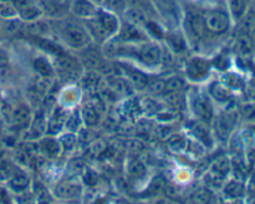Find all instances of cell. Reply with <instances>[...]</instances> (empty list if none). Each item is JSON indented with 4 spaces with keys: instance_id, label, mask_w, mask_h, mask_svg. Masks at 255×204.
Segmentation results:
<instances>
[{
    "instance_id": "6da1fadb",
    "label": "cell",
    "mask_w": 255,
    "mask_h": 204,
    "mask_svg": "<svg viewBox=\"0 0 255 204\" xmlns=\"http://www.w3.org/2000/svg\"><path fill=\"white\" fill-rule=\"evenodd\" d=\"M61 36L67 45L74 49H82L86 47L90 42V35L86 30L75 22L69 21L61 29Z\"/></svg>"
},
{
    "instance_id": "7a4b0ae2",
    "label": "cell",
    "mask_w": 255,
    "mask_h": 204,
    "mask_svg": "<svg viewBox=\"0 0 255 204\" xmlns=\"http://www.w3.org/2000/svg\"><path fill=\"white\" fill-rule=\"evenodd\" d=\"M55 65H56L57 71L60 72V75L64 79L67 80V77H69V79L75 80L77 75H79V62L74 57L70 56V55H65L62 52L57 54Z\"/></svg>"
},
{
    "instance_id": "3957f363",
    "label": "cell",
    "mask_w": 255,
    "mask_h": 204,
    "mask_svg": "<svg viewBox=\"0 0 255 204\" xmlns=\"http://www.w3.org/2000/svg\"><path fill=\"white\" fill-rule=\"evenodd\" d=\"M184 26H186V31L188 32L189 37L196 40L201 39L207 29L204 17L196 11L187 12L186 20H184Z\"/></svg>"
},
{
    "instance_id": "277c9868",
    "label": "cell",
    "mask_w": 255,
    "mask_h": 204,
    "mask_svg": "<svg viewBox=\"0 0 255 204\" xmlns=\"http://www.w3.org/2000/svg\"><path fill=\"white\" fill-rule=\"evenodd\" d=\"M203 17H204V22H206V27L208 30H211L212 32L221 34V32H224L227 29H228L229 19L224 12L211 11Z\"/></svg>"
},
{
    "instance_id": "5b68a950",
    "label": "cell",
    "mask_w": 255,
    "mask_h": 204,
    "mask_svg": "<svg viewBox=\"0 0 255 204\" xmlns=\"http://www.w3.org/2000/svg\"><path fill=\"white\" fill-rule=\"evenodd\" d=\"M82 187L76 179H67L56 187V196L60 198H76L81 194Z\"/></svg>"
},
{
    "instance_id": "8992f818",
    "label": "cell",
    "mask_w": 255,
    "mask_h": 204,
    "mask_svg": "<svg viewBox=\"0 0 255 204\" xmlns=\"http://www.w3.org/2000/svg\"><path fill=\"white\" fill-rule=\"evenodd\" d=\"M71 10L76 16L85 19H91L97 12V9L90 0H72Z\"/></svg>"
},
{
    "instance_id": "52a82bcc",
    "label": "cell",
    "mask_w": 255,
    "mask_h": 204,
    "mask_svg": "<svg viewBox=\"0 0 255 204\" xmlns=\"http://www.w3.org/2000/svg\"><path fill=\"white\" fill-rule=\"evenodd\" d=\"M39 7L50 16H59L67 9V4L65 0H40Z\"/></svg>"
},
{
    "instance_id": "ba28073f",
    "label": "cell",
    "mask_w": 255,
    "mask_h": 204,
    "mask_svg": "<svg viewBox=\"0 0 255 204\" xmlns=\"http://www.w3.org/2000/svg\"><path fill=\"white\" fill-rule=\"evenodd\" d=\"M95 17H96L97 21L100 22V25L104 27V30L109 35H112L119 29V20L111 12L104 11V10H97Z\"/></svg>"
},
{
    "instance_id": "9c48e42d",
    "label": "cell",
    "mask_w": 255,
    "mask_h": 204,
    "mask_svg": "<svg viewBox=\"0 0 255 204\" xmlns=\"http://www.w3.org/2000/svg\"><path fill=\"white\" fill-rule=\"evenodd\" d=\"M138 56L144 64L156 65L159 61V59H161V50L154 44L144 45V46L139 49Z\"/></svg>"
},
{
    "instance_id": "30bf717a",
    "label": "cell",
    "mask_w": 255,
    "mask_h": 204,
    "mask_svg": "<svg viewBox=\"0 0 255 204\" xmlns=\"http://www.w3.org/2000/svg\"><path fill=\"white\" fill-rule=\"evenodd\" d=\"M237 122V117L234 114H223L217 121V131L221 137H227L234 128Z\"/></svg>"
},
{
    "instance_id": "8fae6325",
    "label": "cell",
    "mask_w": 255,
    "mask_h": 204,
    "mask_svg": "<svg viewBox=\"0 0 255 204\" xmlns=\"http://www.w3.org/2000/svg\"><path fill=\"white\" fill-rule=\"evenodd\" d=\"M208 71V65L207 62H204L203 60L201 59H194L192 60L188 64V67H187V72L191 77H194V79H199V77H203L204 75Z\"/></svg>"
},
{
    "instance_id": "7c38bea8",
    "label": "cell",
    "mask_w": 255,
    "mask_h": 204,
    "mask_svg": "<svg viewBox=\"0 0 255 204\" xmlns=\"http://www.w3.org/2000/svg\"><path fill=\"white\" fill-rule=\"evenodd\" d=\"M82 62L86 67H90V69H94V67H97L100 64H101V56H100V52L95 49H86L82 52Z\"/></svg>"
},
{
    "instance_id": "4fadbf2b",
    "label": "cell",
    "mask_w": 255,
    "mask_h": 204,
    "mask_svg": "<svg viewBox=\"0 0 255 204\" xmlns=\"http://www.w3.org/2000/svg\"><path fill=\"white\" fill-rule=\"evenodd\" d=\"M194 108H196V113L198 114L201 118L208 121L212 117L211 103H209L208 100L204 99V97H198V99L196 100V106H194Z\"/></svg>"
},
{
    "instance_id": "5bb4252c",
    "label": "cell",
    "mask_w": 255,
    "mask_h": 204,
    "mask_svg": "<svg viewBox=\"0 0 255 204\" xmlns=\"http://www.w3.org/2000/svg\"><path fill=\"white\" fill-rule=\"evenodd\" d=\"M30 116H31V113H30V109L27 108L26 106H24V104H22V106L17 107V108L15 109L14 113H12V122H14L16 126L24 127L25 124L29 123Z\"/></svg>"
},
{
    "instance_id": "9a60e30c",
    "label": "cell",
    "mask_w": 255,
    "mask_h": 204,
    "mask_svg": "<svg viewBox=\"0 0 255 204\" xmlns=\"http://www.w3.org/2000/svg\"><path fill=\"white\" fill-rule=\"evenodd\" d=\"M126 17L133 25H143L147 22V17L144 12L137 6H132L126 11Z\"/></svg>"
},
{
    "instance_id": "2e32d148",
    "label": "cell",
    "mask_w": 255,
    "mask_h": 204,
    "mask_svg": "<svg viewBox=\"0 0 255 204\" xmlns=\"http://www.w3.org/2000/svg\"><path fill=\"white\" fill-rule=\"evenodd\" d=\"M29 186V178L25 174H15L10 178L9 187L15 192H22Z\"/></svg>"
},
{
    "instance_id": "e0dca14e",
    "label": "cell",
    "mask_w": 255,
    "mask_h": 204,
    "mask_svg": "<svg viewBox=\"0 0 255 204\" xmlns=\"http://www.w3.org/2000/svg\"><path fill=\"white\" fill-rule=\"evenodd\" d=\"M128 79H129V81H131V84L133 85L136 89L142 90L147 86V77L144 76L143 74H141V72L129 70Z\"/></svg>"
},
{
    "instance_id": "ac0fdd59",
    "label": "cell",
    "mask_w": 255,
    "mask_h": 204,
    "mask_svg": "<svg viewBox=\"0 0 255 204\" xmlns=\"http://www.w3.org/2000/svg\"><path fill=\"white\" fill-rule=\"evenodd\" d=\"M20 14V16L24 20H27V21H32V20L36 19L40 14H41V10H40L39 6H35L34 4H30L29 6L24 7V9L19 10L17 11Z\"/></svg>"
},
{
    "instance_id": "d6986e66",
    "label": "cell",
    "mask_w": 255,
    "mask_h": 204,
    "mask_svg": "<svg viewBox=\"0 0 255 204\" xmlns=\"http://www.w3.org/2000/svg\"><path fill=\"white\" fill-rule=\"evenodd\" d=\"M26 30L31 35H35V36H42L44 34H46L49 27H47V24H45V22L35 21V22H31L30 25H27Z\"/></svg>"
},
{
    "instance_id": "ffe728a7",
    "label": "cell",
    "mask_w": 255,
    "mask_h": 204,
    "mask_svg": "<svg viewBox=\"0 0 255 204\" xmlns=\"http://www.w3.org/2000/svg\"><path fill=\"white\" fill-rule=\"evenodd\" d=\"M35 70L44 77L50 76L52 74V67L45 59H37L35 61Z\"/></svg>"
},
{
    "instance_id": "44dd1931",
    "label": "cell",
    "mask_w": 255,
    "mask_h": 204,
    "mask_svg": "<svg viewBox=\"0 0 255 204\" xmlns=\"http://www.w3.org/2000/svg\"><path fill=\"white\" fill-rule=\"evenodd\" d=\"M121 36L126 40H137L139 39L142 35L139 34V31L137 30L136 25L132 24V25H126V26L124 27Z\"/></svg>"
},
{
    "instance_id": "7402d4cb",
    "label": "cell",
    "mask_w": 255,
    "mask_h": 204,
    "mask_svg": "<svg viewBox=\"0 0 255 204\" xmlns=\"http://www.w3.org/2000/svg\"><path fill=\"white\" fill-rule=\"evenodd\" d=\"M82 114H84L85 122H86L89 126H92V124H95L97 122V111L91 106V104L85 106Z\"/></svg>"
},
{
    "instance_id": "603a6c76",
    "label": "cell",
    "mask_w": 255,
    "mask_h": 204,
    "mask_svg": "<svg viewBox=\"0 0 255 204\" xmlns=\"http://www.w3.org/2000/svg\"><path fill=\"white\" fill-rule=\"evenodd\" d=\"M42 149H44L45 153H46L47 156H56V154L59 153L60 144L57 143L56 141H54V139H46V141L42 143Z\"/></svg>"
},
{
    "instance_id": "cb8c5ba5",
    "label": "cell",
    "mask_w": 255,
    "mask_h": 204,
    "mask_svg": "<svg viewBox=\"0 0 255 204\" xmlns=\"http://www.w3.org/2000/svg\"><path fill=\"white\" fill-rule=\"evenodd\" d=\"M238 49L242 54H249L253 50V42H252L251 37H248L247 35L239 37L238 40Z\"/></svg>"
},
{
    "instance_id": "d4e9b609",
    "label": "cell",
    "mask_w": 255,
    "mask_h": 204,
    "mask_svg": "<svg viewBox=\"0 0 255 204\" xmlns=\"http://www.w3.org/2000/svg\"><path fill=\"white\" fill-rule=\"evenodd\" d=\"M212 94L219 101H226L229 97L228 90L224 86H222V85H213V87H212Z\"/></svg>"
},
{
    "instance_id": "484cf974",
    "label": "cell",
    "mask_w": 255,
    "mask_h": 204,
    "mask_svg": "<svg viewBox=\"0 0 255 204\" xmlns=\"http://www.w3.org/2000/svg\"><path fill=\"white\" fill-rule=\"evenodd\" d=\"M226 192L229 194L231 197H241L243 194L244 188L241 183H237V182H232L227 186Z\"/></svg>"
},
{
    "instance_id": "4316f807",
    "label": "cell",
    "mask_w": 255,
    "mask_h": 204,
    "mask_svg": "<svg viewBox=\"0 0 255 204\" xmlns=\"http://www.w3.org/2000/svg\"><path fill=\"white\" fill-rule=\"evenodd\" d=\"M229 1H231L232 11L236 15V17H241L244 14V9H246L244 0H229Z\"/></svg>"
},
{
    "instance_id": "83f0119b",
    "label": "cell",
    "mask_w": 255,
    "mask_h": 204,
    "mask_svg": "<svg viewBox=\"0 0 255 204\" xmlns=\"http://www.w3.org/2000/svg\"><path fill=\"white\" fill-rule=\"evenodd\" d=\"M164 89L168 90L169 92H178L179 90L183 89V81L181 79H172L164 85Z\"/></svg>"
},
{
    "instance_id": "f1b7e54d",
    "label": "cell",
    "mask_w": 255,
    "mask_h": 204,
    "mask_svg": "<svg viewBox=\"0 0 255 204\" xmlns=\"http://www.w3.org/2000/svg\"><path fill=\"white\" fill-rule=\"evenodd\" d=\"M110 85H111L112 89L115 90V92H119V94H121V92H125L127 90V85L125 84V82L122 81L121 79L110 80Z\"/></svg>"
},
{
    "instance_id": "f546056e",
    "label": "cell",
    "mask_w": 255,
    "mask_h": 204,
    "mask_svg": "<svg viewBox=\"0 0 255 204\" xmlns=\"http://www.w3.org/2000/svg\"><path fill=\"white\" fill-rule=\"evenodd\" d=\"M167 101L173 107H179L182 104V97L177 92H172V95H168L167 97Z\"/></svg>"
},
{
    "instance_id": "4dcf8cb0",
    "label": "cell",
    "mask_w": 255,
    "mask_h": 204,
    "mask_svg": "<svg viewBox=\"0 0 255 204\" xmlns=\"http://www.w3.org/2000/svg\"><path fill=\"white\" fill-rule=\"evenodd\" d=\"M228 168H229V163L227 159H221V161L216 164V171H218L219 173H224V172L228 171Z\"/></svg>"
},
{
    "instance_id": "1f68e13d",
    "label": "cell",
    "mask_w": 255,
    "mask_h": 204,
    "mask_svg": "<svg viewBox=\"0 0 255 204\" xmlns=\"http://www.w3.org/2000/svg\"><path fill=\"white\" fill-rule=\"evenodd\" d=\"M254 12L253 11H251L249 12L248 15H247L246 16V19H244V27H246V29H251L252 27V25L254 24Z\"/></svg>"
},
{
    "instance_id": "d6a6232c",
    "label": "cell",
    "mask_w": 255,
    "mask_h": 204,
    "mask_svg": "<svg viewBox=\"0 0 255 204\" xmlns=\"http://www.w3.org/2000/svg\"><path fill=\"white\" fill-rule=\"evenodd\" d=\"M125 1L128 2V4L131 5V6H137V4H138V2H139V0H125Z\"/></svg>"
},
{
    "instance_id": "836d02e7",
    "label": "cell",
    "mask_w": 255,
    "mask_h": 204,
    "mask_svg": "<svg viewBox=\"0 0 255 204\" xmlns=\"http://www.w3.org/2000/svg\"><path fill=\"white\" fill-rule=\"evenodd\" d=\"M0 197H4V198H6V194H5V192L2 191V189H0ZM2 202V199H0V203Z\"/></svg>"
},
{
    "instance_id": "e575fe53",
    "label": "cell",
    "mask_w": 255,
    "mask_h": 204,
    "mask_svg": "<svg viewBox=\"0 0 255 204\" xmlns=\"http://www.w3.org/2000/svg\"><path fill=\"white\" fill-rule=\"evenodd\" d=\"M252 42H253V45H255V30L253 31V34H252Z\"/></svg>"
}]
</instances>
